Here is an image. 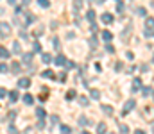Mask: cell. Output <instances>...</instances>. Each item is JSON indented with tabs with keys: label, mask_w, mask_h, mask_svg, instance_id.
Instances as JSON below:
<instances>
[{
	"label": "cell",
	"mask_w": 154,
	"mask_h": 134,
	"mask_svg": "<svg viewBox=\"0 0 154 134\" xmlns=\"http://www.w3.org/2000/svg\"><path fill=\"white\" fill-rule=\"evenodd\" d=\"M136 107V100L135 98H129L127 102L124 104V107H122V116H125V115H129V113L133 111Z\"/></svg>",
	"instance_id": "obj_1"
},
{
	"label": "cell",
	"mask_w": 154,
	"mask_h": 134,
	"mask_svg": "<svg viewBox=\"0 0 154 134\" xmlns=\"http://www.w3.org/2000/svg\"><path fill=\"white\" fill-rule=\"evenodd\" d=\"M29 86H31V79L23 77V79H20V80H18V88H23V90H27Z\"/></svg>",
	"instance_id": "obj_2"
},
{
	"label": "cell",
	"mask_w": 154,
	"mask_h": 134,
	"mask_svg": "<svg viewBox=\"0 0 154 134\" xmlns=\"http://www.w3.org/2000/svg\"><path fill=\"white\" fill-rule=\"evenodd\" d=\"M140 90H143V88H142V79L136 77L135 80H133V91L136 93V91H140Z\"/></svg>",
	"instance_id": "obj_3"
},
{
	"label": "cell",
	"mask_w": 154,
	"mask_h": 134,
	"mask_svg": "<svg viewBox=\"0 0 154 134\" xmlns=\"http://www.w3.org/2000/svg\"><path fill=\"white\" fill-rule=\"evenodd\" d=\"M34 15H32V13H29V11H25V25L23 27H27V25H31L32 22H34Z\"/></svg>",
	"instance_id": "obj_4"
},
{
	"label": "cell",
	"mask_w": 154,
	"mask_h": 134,
	"mask_svg": "<svg viewBox=\"0 0 154 134\" xmlns=\"http://www.w3.org/2000/svg\"><path fill=\"white\" fill-rule=\"evenodd\" d=\"M100 109H102V113H104V115H108V116L113 115V107L108 105V104H102V105H100Z\"/></svg>",
	"instance_id": "obj_5"
},
{
	"label": "cell",
	"mask_w": 154,
	"mask_h": 134,
	"mask_svg": "<svg viewBox=\"0 0 154 134\" xmlns=\"http://www.w3.org/2000/svg\"><path fill=\"white\" fill-rule=\"evenodd\" d=\"M0 25H2V34H0V38H2V39H5V36L9 34V25L5 23V22H2Z\"/></svg>",
	"instance_id": "obj_6"
},
{
	"label": "cell",
	"mask_w": 154,
	"mask_h": 134,
	"mask_svg": "<svg viewBox=\"0 0 154 134\" xmlns=\"http://www.w3.org/2000/svg\"><path fill=\"white\" fill-rule=\"evenodd\" d=\"M54 61H56V64H57V66H66V61H68V59H66L65 56H57V57L54 59Z\"/></svg>",
	"instance_id": "obj_7"
},
{
	"label": "cell",
	"mask_w": 154,
	"mask_h": 134,
	"mask_svg": "<svg viewBox=\"0 0 154 134\" xmlns=\"http://www.w3.org/2000/svg\"><path fill=\"white\" fill-rule=\"evenodd\" d=\"M22 61H23L25 64H31V61H32V54H31V52L22 54Z\"/></svg>",
	"instance_id": "obj_8"
},
{
	"label": "cell",
	"mask_w": 154,
	"mask_h": 134,
	"mask_svg": "<svg viewBox=\"0 0 154 134\" xmlns=\"http://www.w3.org/2000/svg\"><path fill=\"white\" fill-rule=\"evenodd\" d=\"M143 111H145L143 115H145V118H147V120H152V118H154V109H152V107H145Z\"/></svg>",
	"instance_id": "obj_9"
},
{
	"label": "cell",
	"mask_w": 154,
	"mask_h": 134,
	"mask_svg": "<svg viewBox=\"0 0 154 134\" xmlns=\"http://www.w3.org/2000/svg\"><path fill=\"white\" fill-rule=\"evenodd\" d=\"M102 39H104L106 43H109L111 39H113V34H111L109 31H102Z\"/></svg>",
	"instance_id": "obj_10"
},
{
	"label": "cell",
	"mask_w": 154,
	"mask_h": 134,
	"mask_svg": "<svg viewBox=\"0 0 154 134\" xmlns=\"http://www.w3.org/2000/svg\"><path fill=\"white\" fill-rule=\"evenodd\" d=\"M106 131H108L106 123H104V122H100V123L97 125V134H106Z\"/></svg>",
	"instance_id": "obj_11"
},
{
	"label": "cell",
	"mask_w": 154,
	"mask_h": 134,
	"mask_svg": "<svg viewBox=\"0 0 154 134\" xmlns=\"http://www.w3.org/2000/svg\"><path fill=\"white\" fill-rule=\"evenodd\" d=\"M36 116H38L39 120H43V118L47 116V113H45V109H43V107H36Z\"/></svg>",
	"instance_id": "obj_12"
},
{
	"label": "cell",
	"mask_w": 154,
	"mask_h": 134,
	"mask_svg": "<svg viewBox=\"0 0 154 134\" xmlns=\"http://www.w3.org/2000/svg\"><path fill=\"white\" fill-rule=\"evenodd\" d=\"M100 18H102L104 23H111V22H113V15H109V13H104V15L100 16Z\"/></svg>",
	"instance_id": "obj_13"
},
{
	"label": "cell",
	"mask_w": 154,
	"mask_h": 134,
	"mask_svg": "<svg viewBox=\"0 0 154 134\" xmlns=\"http://www.w3.org/2000/svg\"><path fill=\"white\" fill-rule=\"evenodd\" d=\"M23 102L27 105H32V102H34V98H32V95H29V93H25L23 95Z\"/></svg>",
	"instance_id": "obj_14"
},
{
	"label": "cell",
	"mask_w": 154,
	"mask_h": 134,
	"mask_svg": "<svg viewBox=\"0 0 154 134\" xmlns=\"http://www.w3.org/2000/svg\"><path fill=\"white\" fill-rule=\"evenodd\" d=\"M90 97H91L93 100H99V98H100V91H99V90H90Z\"/></svg>",
	"instance_id": "obj_15"
},
{
	"label": "cell",
	"mask_w": 154,
	"mask_h": 134,
	"mask_svg": "<svg viewBox=\"0 0 154 134\" xmlns=\"http://www.w3.org/2000/svg\"><path fill=\"white\" fill-rule=\"evenodd\" d=\"M41 75H43L45 79H54V77H56V73L52 72V70H45V72L41 73Z\"/></svg>",
	"instance_id": "obj_16"
},
{
	"label": "cell",
	"mask_w": 154,
	"mask_h": 134,
	"mask_svg": "<svg viewBox=\"0 0 154 134\" xmlns=\"http://www.w3.org/2000/svg\"><path fill=\"white\" fill-rule=\"evenodd\" d=\"M13 52H15V54H20V56H22V46H20V43H18V41L13 43Z\"/></svg>",
	"instance_id": "obj_17"
},
{
	"label": "cell",
	"mask_w": 154,
	"mask_h": 134,
	"mask_svg": "<svg viewBox=\"0 0 154 134\" xmlns=\"http://www.w3.org/2000/svg\"><path fill=\"white\" fill-rule=\"evenodd\" d=\"M36 125L32 127V125H29V127H25V131H23V134H36Z\"/></svg>",
	"instance_id": "obj_18"
},
{
	"label": "cell",
	"mask_w": 154,
	"mask_h": 134,
	"mask_svg": "<svg viewBox=\"0 0 154 134\" xmlns=\"http://www.w3.org/2000/svg\"><path fill=\"white\" fill-rule=\"evenodd\" d=\"M41 61H43L45 64L52 63V56H50V54H43V56H41Z\"/></svg>",
	"instance_id": "obj_19"
},
{
	"label": "cell",
	"mask_w": 154,
	"mask_h": 134,
	"mask_svg": "<svg viewBox=\"0 0 154 134\" xmlns=\"http://www.w3.org/2000/svg\"><path fill=\"white\" fill-rule=\"evenodd\" d=\"M77 97V93H75V90H70L68 93H66V100H73Z\"/></svg>",
	"instance_id": "obj_20"
},
{
	"label": "cell",
	"mask_w": 154,
	"mask_h": 134,
	"mask_svg": "<svg viewBox=\"0 0 154 134\" xmlns=\"http://www.w3.org/2000/svg\"><path fill=\"white\" fill-rule=\"evenodd\" d=\"M95 16H97V15H95V11H93V9H91V11H88V20L91 22V25L95 23Z\"/></svg>",
	"instance_id": "obj_21"
},
{
	"label": "cell",
	"mask_w": 154,
	"mask_h": 134,
	"mask_svg": "<svg viewBox=\"0 0 154 134\" xmlns=\"http://www.w3.org/2000/svg\"><path fill=\"white\" fill-rule=\"evenodd\" d=\"M9 100H11V102H16V100H18V91L16 90L9 93Z\"/></svg>",
	"instance_id": "obj_22"
},
{
	"label": "cell",
	"mask_w": 154,
	"mask_h": 134,
	"mask_svg": "<svg viewBox=\"0 0 154 134\" xmlns=\"http://www.w3.org/2000/svg\"><path fill=\"white\" fill-rule=\"evenodd\" d=\"M79 102H81V105H83V107H86V105L90 104V100L86 98V97H83V95H79Z\"/></svg>",
	"instance_id": "obj_23"
},
{
	"label": "cell",
	"mask_w": 154,
	"mask_h": 134,
	"mask_svg": "<svg viewBox=\"0 0 154 134\" xmlns=\"http://www.w3.org/2000/svg\"><path fill=\"white\" fill-rule=\"evenodd\" d=\"M0 56H2V59H7L11 54H9V50H5L4 46H2V48H0Z\"/></svg>",
	"instance_id": "obj_24"
},
{
	"label": "cell",
	"mask_w": 154,
	"mask_h": 134,
	"mask_svg": "<svg viewBox=\"0 0 154 134\" xmlns=\"http://www.w3.org/2000/svg\"><path fill=\"white\" fill-rule=\"evenodd\" d=\"M50 123H52L50 127H54L56 123H59V116H57V115H52V116H50Z\"/></svg>",
	"instance_id": "obj_25"
},
{
	"label": "cell",
	"mask_w": 154,
	"mask_h": 134,
	"mask_svg": "<svg viewBox=\"0 0 154 134\" xmlns=\"http://www.w3.org/2000/svg\"><path fill=\"white\" fill-rule=\"evenodd\" d=\"M11 72H13V73H18V72H20V63H13V64H11Z\"/></svg>",
	"instance_id": "obj_26"
},
{
	"label": "cell",
	"mask_w": 154,
	"mask_h": 134,
	"mask_svg": "<svg viewBox=\"0 0 154 134\" xmlns=\"http://www.w3.org/2000/svg\"><path fill=\"white\" fill-rule=\"evenodd\" d=\"M45 127H47V125H45V122H43V120H38V123H36V129H38V131H43Z\"/></svg>",
	"instance_id": "obj_27"
},
{
	"label": "cell",
	"mask_w": 154,
	"mask_h": 134,
	"mask_svg": "<svg viewBox=\"0 0 154 134\" xmlns=\"http://www.w3.org/2000/svg\"><path fill=\"white\" fill-rule=\"evenodd\" d=\"M145 25H147V29H152V27H154V18H147Z\"/></svg>",
	"instance_id": "obj_28"
},
{
	"label": "cell",
	"mask_w": 154,
	"mask_h": 134,
	"mask_svg": "<svg viewBox=\"0 0 154 134\" xmlns=\"http://www.w3.org/2000/svg\"><path fill=\"white\" fill-rule=\"evenodd\" d=\"M73 7H75V11H79L83 7V0H73Z\"/></svg>",
	"instance_id": "obj_29"
},
{
	"label": "cell",
	"mask_w": 154,
	"mask_h": 134,
	"mask_svg": "<svg viewBox=\"0 0 154 134\" xmlns=\"http://www.w3.org/2000/svg\"><path fill=\"white\" fill-rule=\"evenodd\" d=\"M142 93H143V97H149V95H151V93H154V91H152V90L149 88V86H145V88L142 90Z\"/></svg>",
	"instance_id": "obj_30"
},
{
	"label": "cell",
	"mask_w": 154,
	"mask_h": 134,
	"mask_svg": "<svg viewBox=\"0 0 154 134\" xmlns=\"http://www.w3.org/2000/svg\"><path fill=\"white\" fill-rule=\"evenodd\" d=\"M52 45H54V48L57 50L59 46H61V43H59V38H52Z\"/></svg>",
	"instance_id": "obj_31"
},
{
	"label": "cell",
	"mask_w": 154,
	"mask_h": 134,
	"mask_svg": "<svg viewBox=\"0 0 154 134\" xmlns=\"http://www.w3.org/2000/svg\"><path fill=\"white\" fill-rule=\"evenodd\" d=\"M32 50H34V52H39V50H41V45H39V41H34V43H32Z\"/></svg>",
	"instance_id": "obj_32"
},
{
	"label": "cell",
	"mask_w": 154,
	"mask_h": 134,
	"mask_svg": "<svg viewBox=\"0 0 154 134\" xmlns=\"http://www.w3.org/2000/svg\"><path fill=\"white\" fill-rule=\"evenodd\" d=\"M61 132H63V134H70V132H72V129H70L68 125H61Z\"/></svg>",
	"instance_id": "obj_33"
},
{
	"label": "cell",
	"mask_w": 154,
	"mask_h": 134,
	"mask_svg": "<svg viewBox=\"0 0 154 134\" xmlns=\"http://www.w3.org/2000/svg\"><path fill=\"white\" fill-rule=\"evenodd\" d=\"M86 123H88V120H86L84 115H81V116H79V125H86Z\"/></svg>",
	"instance_id": "obj_34"
},
{
	"label": "cell",
	"mask_w": 154,
	"mask_h": 134,
	"mask_svg": "<svg viewBox=\"0 0 154 134\" xmlns=\"http://www.w3.org/2000/svg\"><path fill=\"white\" fill-rule=\"evenodd\" d=\"M38 4L41 5V7H49V5H50V2H49V0H38Z\"/></svg>",
	"instance_id": "obj_35"
},
{
	"label": "cell",
	"mask_w": 154,
	"mask_h": 134,
	"mask_svg": "<svg viewBox=\"0 0 154 134\" xmlns=\"http://www.w3.org/2000/svg\"><path fill=\"white\" fill-rule=\"evenodd\" d=\"M124 9H125L124 2H118V4H117V11H118V13H124Z\"/></svg>",
	"instance_id": "obj_36"
},
{
	"label": "cell",
	"mask_w": 154,
	"mask_h": 134,
	"mask_svg": "<svg viewBox=\"0 0 154 134\" xmlns=\"http://www.w3.org/2000/svg\"><path fill=\"white\" fill-rule=\"evenodd\" d=\"M120 132H122V134H127V132H129V127H127V125H120Z\"/></svg>",
	"instance_id": "obj_37"
},
{
	"label": "cell",
	"mask_w": 154,
	"mask_h": 134,
	"mask_svg": "<svg viewBox=\"0 0 154 134\" xmlns=\"http://www.w3.org/2000/svg\"><path fill=\"white\" fill-rule=\"evenodd\" d=\"M9 132H11V134H18V129H16V127L11 123V125H9Z\"/></svg>",
	"instance_id": "obj_38"
},
{
	"label": "cell",
	"mask_w": 154,
	"mask_h": 134,
	"mask_svg": "<svg viewBox=\"0 0 154 134\" xmlns=\"http://www.w3.org/2000/svg\"><path fill=\"white\" fill-rule=\"evenodd\" d=\"M41 34H43V27H38L34 31V36H41Z\"/></svg>",
	"instance_id": "obj_39"
},
{
	"label": "cell",
	"mask_w": 154,
	"mask_h": 134,
	"mask_svg": "<svg viewBox=\"0 0 154 134\" xmlns=\"http://www.w3.org/2000/svg\"><path fill=\"white\" fill-rule=\"evenodd\" d=\"M0 72H2V73H7V64H5V63H2V66H0Z\"/></svg>",
	"instance_id": "obj_40"
},
{
	"label": "cell",
	"mask_w": 154,
	"mask_h": 134,
	"mask_svg": "<svg viewBox=\"0 0 154 134\" xmlns=\"http://www.w3.org/2000/svg\"><path fill=\"white\" fill-rule=\"evenodd\" d=\"M136 13H138L140 16H145V9H143V7H138V9H136Z\"/></svg>",
	"instance_id": "obj_41"
},
{
	"label": "cell",
	"mask_w": 154,
	"mask_h": 134,
	"mask_svg": "<svg viewBox=\"0 0 154 134\" xmlns=\"http://www.w3.org/2000/svg\"><path fill=\"white\" fill-rule=\"evenodd\" d=\"M59 80H63V82H65V80H66V73L65 72H61V73H59V77H57Z\"/></svg>",
	"instance_id": "obj_42"
},
{
	"label": "cell",
	"mask_w": 154,
	"mask_h": 134,
	"mask_svg": "<svg viewBox=\"0 0 154 134\" xmlns=\"http://www.w3.org/2000/svg\"><path fill=\"white\" fill-rule=\"evenodd\" d=\"M5 95H7V91H5V88H0V97L5 98Z\"/></svg>",
	"instance_id": "obj_43"
},
{
	"label": "cell",
	"mask_w": 154,
	"mask_h": 134,
	"mask_svg": "<svg viewBox=\"0 0 154 134\" xmlns=\"http://www.w3.org/2000/svg\"><path fill=\"white\" fill-rule=\"evenodd\" d=\"M106 52H109V54H113V52H115V48H113L111 45H106Z\"/></svg>",
	"instance_id": "obj_44"
},
{
	"label": "cell",
	"mask_w": 154,
	"mask_h": 134,
	"mask_svg": "<svg viewBox=\"0 0 154 134\" xmlns=\"http://www.w3.org/2000/svg\"><path fill=\"white\" fill-rule=\"evenodd\" d=\"M66 66L72 70V68H75V63H73V61H66Z\"/></svg>",
	"instance_id": "obj_45"
},
{
	"label": "cell",
	"mask_w": 154,
	"mask_h": 134,
	"mask_svg": "<svg viewBox=\"0 0 154 134\" xmlns=\"http://www.w3.org/2000/svg\"><path fill=\"white\" fill-rule=\"evenodd\" d=\"M90 45L93 46V48H95V46H97V39H95V38H91V39H90Z\"/></svg>",
	"instance_id": "obj_46"
},
{
	"label": "cell",
	"mask_w": 154,
	"mask_h": 134,
	"mask_svg": "<svg viewBox=\"0 0 154 134\" xmlns=\"http://www.w3.org/2000/svg\"><path fill=\"white\" fill-rule=\"evenodd\" d=\"M115 66H117V68H115V70H117V72H120V70H122V68H124V64H122V63H117V64H115Z\"/></svg>",
	"instance_id": "obj_47"
},
{
	"label": "cell",
	"mask_w": 154,
	"mask_h": 134,
	"mask_svg": "<svg viewBox=\"0 0 154 134\" xmlns=\"http://www.w3.org/2000/svg\"><path fill=\"white\" fill-rule=\"evenodd\" d=\"M20 36H22L23 39H27V32H25V31H20Z\"/></svg>",
	"instance_id": "obj_48"
},
{
	"label": "cell",
	"mask_w": 154,
	"mask_h": 134,
	"mask_svg": "<svg viewBox=\"0 0 154 134\" xmlns=\"http://www.w3.org/2000/svg\"><path fill=\"white\" fill-rule=\"evenodd\" d=\"M127 59H135V54H133V52H127Z\"/></svg>",
	"instance_id": "obj_49"
},
{
	"label": "cell",
	"mask_w": 154,
	"mask_h": 134,
	"mask_svg": "<svg viewBox=\"0 0 154 134\" xmlns=\"http://www.w3.org/2000/svg\"><path fill=\"white\" fill-rule=\"evenodd\" d=\"M7 2H9L11 5H15V4H16V0H7Z\"/></svg>",
	"instance_id": "obj_50"
},
{
	"label": "cell",
	"mask_w": 154,
	"mask_h": 134,
	"mask_svg": "<svg viewBox=\"0 0 154 134\" xmlns=\"http://www.w3.org/2000/svg\"><path fill=\"white\" fill-rule=\"evenodd\" d=\"M135 134H145V132H143V131H140V129H138V131H135Z\"/></svg>",
	"instance_id": "obj_51"
},
{
	"label": "cell",
	"mask_w": 154,
	"mask_h": 134,
	"mask_svg": "<svg viewBox=\"0 0 154 134\" xmlns=\"http://www.w3.org/2000/svg\"><path fill=\"white\" fill-rule=\"evenodd\" d=\"M97 2H99V4H102V2H104V0H97Z\"/></svg>",
	"instance_id": "obj_52"
},
{
	"label": "cell",
	"mask_w": 154,
	"mask_h": 134,
	"mask_svg": "<svg viewBox=\"0 0 154 134\" xmlns=\"http://www.w3.org/2000/svg\"><path fill=\"white\" fill-rule=\"evenodd\" d=\"M83 134H90V132H88V131H84V132H83Z\"/></svg>",
	"instance_id": "obj_53"
},
{
	"label": "cell",
	"mask_w": 154,
	"mask_h": 134,
	"mask_svg": "<svg viewBox=\"0 0 154 134\" xmlns=\"http://www.w3.org/2000/svg\"><path fill=\"white\" fill-rule=\"evenodd\" d=\"M152 63H154V56H152Z\"/></svg>",
	"instance_id": "obj_54"
},
{
	"label": "cell",
	"mask_w": 154,
	"mask_h": 134,
	"mask_svg": "<svg viewBox=\"0 0 154 134\" xmlns=\"http://www.w3.org/2000/svg\"><path fill=\"white\" fill-rule=\"evenodd\" d=\"M152 36H154V29H152Z\"/></svg>",
	"instance_id": "obj_55"
},
{
	"label": "cell",
	"mask_w": 154,
	"mask_h": 134,
	"mask_svg": "<svg viewBox=\"0 0 154 134\" xmlns=\"http://www.w3.org/2000/svg\"><path fill=\"white\" fill-rule=\"evenodd\" d=\"M152 98H154V93H152Z\"/></svg>",
	"instance_id": "obj_56"
},
{
	"label": "cell",
	"mask_w": 154,
	"mask_h": 134,
	"mask_svg": "<svg viewBox=\"0 0 154 134\" xmlns=\"http://www.w3.org/2000/svg\"><path fill=\"white\" fill-rule=\"evenodd\" d=\"M111 134H113V132H111Z\"/></svg>",
	"instance_id": "obj_57"
}]
</instances>
